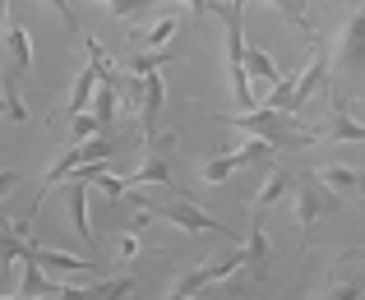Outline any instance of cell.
Segmentation results:
<instances>
[{"label":"cell","instance_id":"1","mask_svg":"<svg viewBox=\"0 0 365 300\" xmlns=\"http://www.w3.org/2000/svg\"><path fill=\"white\" fill-rule=\"evenodd\" d=\"M171 61V46L167 51H139L130 56V74L139 83V120H143V143L158 139V115L162 102H167V88H162V65Z\"/></svg>","mask_w":365,"mask_h":300},{"label":"cell","instance_id":"2","mask_svg":"<svg viewBox=\"0 0 365 300\" xmlns=\"http://www.w3.org/2000/svg\"><path fill=\"white\" fill-rule=\"evenodd\" d=\"M232 125L245 130V134L268 139L273 148H296V143H314L319 139V130H305V125L296 120V111H273V106H259L255 115H232Z\"/></svg>","mask_w":365,"mask_h":300},{"label":"cell","instance_id":"3","mask_svg":"<svg viewBox=\"0 0 365 300\" xmlns=\"http://www.w3.org/2000/svg\"><path fill=\"white\" fill-rule=\"evenodd\" d=\"M245 0H232L227 5V79H232V98L241 111L255 106L250 98V70H245Z\"/></svg>","mask_w":365,"mask_h":300},{"label":"cell","instance_id":"4","mask_svg":"<svg viewBox=\"0 0 365 300\" xmlns=\"http://www.w3.org/2000/svg\"><path fill=\"white\" fill-rule=\"evenodd\" d=\"M333 208H338V195H333L314 171H301V176H296V240L310 236L314 222L329 217Z\"/></svg>","mask_w":365,"mask_h":300},{"label":"cell","instance_id":"5","mask_svg":"<svg viewBox=\"0 0 365 300\" xmlns=\"http://www.w3.org/2000/svg\"><path fill=\"white\" fill-rule=\"evenodd\" d=\"M148 157L139 162L134 176H125V185H162V190H176V134H158L153 143H143Z\"/></svg>","mask_w":365,"mask_h":300},{"label":"cell","instance_id":"6","mask_svg":"<svg viewBox=\"0 0 365 300\" xmlns=\"http://www.w3.org/2000/svg\"><path fill=\"white\" fill-rule=\"evenodd\" d=\"M143 212L148 217H162V222H171V227H180V231H208V236H227V227L217 217H208L199 203H190L185 195H176V199H167V203H148L143 199Z\"/></svg>","mask_w":365,"mask_h":300},{"label":"cell","instance_id":"7","mask_svg":"<svg viewBox=\"0 0 365 300\" xmlns=\"http://www.w3.org/2000/svg\"><path fill=\"white\" fill-rule=\"evenodd\" d=\"M273 152H277V148H273L268 139H259V134H250V139H245L241 148L232 152V157H213V162H204V180H208V185H222V180H227V176H236L241 167H255V162H268Z\"/></svg>","mask_w":365,"mask_h":300},{"label":"cell","instance_id":"8","mask_svg":"<svg viewBox=\"0 0 365 300\" xmlns=\"http://www.w3.org/2000/svg\"><path fill=\"white\" fill-rule=\"evenodd\" d=\"M125 83H130V79H120V70H116V65H102V79H98V98H93V106H88V111L93 115H98V120L102 125H111V120H116V115H120V102H125Z\"/></svg>","mask_w":365,"mask_h":300},{"label":"cell","instance_id":"9","mask_svg":"<svg viewBox=\"0 0 365 300\" xmlns=\"http://www.w3.org/2000/svg\"><path fill=\"white\" fill-rule=\"evenodd\" d=\"M102 65H107V56H102L98 42H88V70L74 79V93H70V106H65V115H79L93 106V93H98V79H102Z\"/></svg>","mask_w":365,"mask_h":300},{"label":"cell","instance_id":"10","mask_svg":"<svg viewBox=\"0 0 365 300\" xmlns=\"http://www.w3.org/2000/svg\"><path fill=\"white\" fill-rule=\"evenodd\" d=\"M319 139H333V143H365V125L351 115L347 102L333 98V102H329V120H324Z\"/></svg>","mask_w":365,"mask_h":300},{"label":"cell","instance_id":"11","mask_svg":"<svg viewBox=\"0 0 365 300\" xmlns=\"http://www.w3.org/2000/svg\"><path fill=\"white\" fill-rule=\"evenodd\" d=\"M338 65L342 70H361L365 65V5L347 19V28L338 37Z\"/></svg>","mask_w":365,"mask_h":300},{"label":"cell","instance_id":"12","mask_svg":"<svg viewBox=\"0 0 365 300\" xmlns=\"http://www.w3.org/2000/svg\"><path fill=\"white\" fill-rule=\"evenodd\" d=\"M19 300H37V296H61V286L56 282H46V273H42V264L33 259V249H28L24 259H19Z\"/></svg>","mask_w":365,"mask_h":300},{"label":"cell","instance_id":"13","mask_svg":"<svg viewBox=\"0 0 365 300\" xmlns=\"http://www.w3.org/2000/svg\"><path fill=\"white\" fill-rule=\"evenodd\" d=\"M324 79H329V51L319 46V51L310 56V65H305V74L296 79V93H292V106H287V111H301V106H305V98L324 88Z\"/></svg>","mask_w":365,"mask_h":300},{"label":"cell","instance_id":"14","mask_svg":"<svg viewBox=\"0 0 365 300\" xmlns=\"http://www.w3.org/2000/svg\"><path fill=\"white\" fill-rule=\"evenodd\" d=\"M65 208H70V222H74V231H79L83 240H88V245H98V236H93V227H88V185H83V180H65Z\"/></svg>","mask_w":365,"mask_h":300},{"label":"cell","instance_id":"15","mask_svg":"<svg viewBox=\"0 0 365 300\" xmlns=\"http://www.w3.org/2000/svg\"><path fill=\"white\" fill-rule=\"evenodd\" d=\"M292 185H296V176H292V171H287V167H268V180H264V185H259V195L250 199V217H259V212H264V208H273V203L282 199V195H287V190H292Z\"/></svg>","mask_w":365,"mask_h":300},{"label":"cell","instance_id":"16","mask_svg":"<svg viewBox=\"0 0 365 300\" xmlns=\"http://www.w3.org/2000/svg\"><path fill=\"white\" fill-rule=\"evenodd\" d=\"M245 277L250 282H268V236H264V227H259V217H255V227H250V240H245Z\"/></svg>","mask_w":365,"mask_h":300},{"label":"cell","instance_id":"17","mask_svg":"<svg viewBox=\"0 0 365 300\" xmlns=\"http://www.w3.org/2000/svg\"><path fill=\"white\" fill-rule=\"evenodd\" d=\"M28 249H33L37 264L56 268V273H88L93 259H79V254H65V249H51V245H37V240H28Z\"/></svg>","mask_w":365,"mask_h":300},{"label":"cell","instance_id":"18","mask_svg":"<svg viewBox=\"0 0 365 300\" xmlns=\"http://www.w3.org/2000/svg\"><path fill=\"white\" fill-rule=\"evenodd\" d=\"M314 176H319L333 195H338V190H347V195H365V167H324V171H314Z\"/></svg>","mask_w":365,"mask_h":300},{"label":"cell","instance_id":"19","mask_svg":"<svg viewBox=\"0 0 365 300\" xmlns=\"http://www.w3.org/2000/svg\"><path fill=\"white\" fill-rule=\"evenodd\" d=\"M176 33H180V14H162V19H153V24L139 33V42H143V51H167V42Z\"/></svg>","mask_w":365,"mask_h":300},{"label":"cell","instance_id":"20","mask_svg":"<svg viewBox=\"0 0 365 300\" xmlns=\"http://www.w3.org/2000/svg\"><path fill=\"white\" fill-rule=\"evenodd\" d=\"M130 291H134V273H120V277H107V282H93L88 300H125Z\"/></svg>","mask_w":365,"mask_h":300},{"label":"cell","instance_id":"21","mask_svg":"<svg viewBox=\"0 0 365 300\" xmlns=\"http://www.w3.org/2000/svg\"><path fill=\"white\" fill-rule=\"evenodd\" d=\"M268 5H277V14H282L287 24H296L301 33L314 37V24H310V9H305V0H268Z\"/></svg>","mask_w":365,"mask_h":300},{"label":"cell","instance_id":"22","mask_svg":"<svg viewBox=\"0 0 365 300\" xmlns=\"http://www.w3.org/2000/svg\"><path fill=\"white\" fill-rule=\"evenodd\" d=\"M361 282H351V277H338V282H329V286H319L310 300H361Z\"/></svg>","mask_w":365,"mask_h":300},{"label":"cell","instance_id":"23","mask_svg":"<svg viewBox=\"0 0 365 300\" xmlns=\"http://www.w3.org/2000/svg\"><path fill=\"white\" fill-rule=\"evenodd\" d=\"M102 130H107V125H102L93 111H79V115H70V134H74V143H88V139H98Z\"/></svg>","mask_w":365,"mask_h":300},{"label":"cell","instance_id":"24","mask_svg":"<svg viewBox=\"0 0 365 300\" xmlns=\"http://www.w3.org/2000/svg\"><path fill=\"white\" fill-rule=\"evenodd\" d=\"M245 70L255 74V79H264V83H277V79H282V70L273 65V56H268V51H250L245 56Z\"/></svg>","mask_w":365,"mask_h":300},{"label":"cell","instance_id":"25","mask_svg":"<svg viewBox=\"0 0 365 300\" xmlns=\"http://www.w3.org/2000/svg\"><path fill=\"white\" fill-rule=\"evenodd\" d=\"M98 5H107L111 14H120V19H134V14L148 9V0H98Z\"/></svg>","mask_w":365,"mask_h":300},{"label":"cell","instance_id":"26","mask_svg":"<svg viewBox=\"0 0 365 300\" xmlns=\"http://www.w3.org/2000/svg\"><path fill=\"white\" fill-rule=\"evenodd\" d=\"M93 185H98L102 195H107V203H111V199H120V195H130V185H125L120 176H107V171H102V176L93 180Z\"/></svg>","mask_w":365,"mask_h":300},{"label":"cell","instance_id":"27","mask_svg":"<svg viewBox=\"0 0 365 300\" xmlns=\"http://www.w3.org/2000/svg\"><path fill=\"white\" fill-rule=\"evenodd\" d=\"M46 5H51L56 14L65 19V28H70V33H74V9H70V0H46Z\"/></svg>","mask_w":365,"mask_h":300},{"label":"cell","instance_id":"28","mask_svg":"<svg viewBox=\"0 0 365 300\" xmlns=\"http://www.w3.org/2000/svg\"><path fill=\"white\" fill-rule=\"evenodd\" d=\"M139 249H143V240H139V236H134V231H130V236L120 240V259H134V254H139Z\"/></svg>","mask_w":365,"mask_h":300},{"label":"cell","instance_id":"29","mask_svg":"<svg viewBox=\"0 0 365 300\" xmlns=\"http://www.w3.org/2000/svg\"><path fill=\"white\" fill-rule=\"evenodd\" d=\"M19 185V171H0V203L9 199V190Z\"/></svg>","mask_w":365,"mask_h":300},{"label":"cell","instance_id":"30","mask_svg":"<svg viewBox=\"0 0 365 300\" xmlns=\"http://www.w3.org/2000/svg\"><path fill=\"white\" fill-rule=\"evenodd\" d=\"M185 5H190V9H195V14H208V9H217V5H213V0H185Z\"/></svg>","mask_w":365,"mask_h":300},{"label":"cell","instance_id":"31","mask_svg":"<svg viewBox=\"0 0 365 300\" xmlns=\"http://www.w3.org/2000/svg\"><path fill=\"white\" fill-rule=\"evenodd\" d=\"M5 5H9V0H0V51H5V37H9L5 33Z\"/></svg>","mask_w":365,"mask_h":300},{"label":"cell","instance_id":"32","mask_svg":"<svg viewBox=\"0 0 365 300\" xmlns=\"http://www.w3.org/2000/svg\"><path fill=\"white\" fill-rule=\"evenodd\" d=\"M347 259H356V264H365V245H361V249H347Z\"/></svg>","mask_w":365,"mask_h":300},{"label":"cell","instance_id":"33","mask_svg":"<svg viewBox=\"0 0 365 300\" xmlns=\"http://www.w3.org/2000/svg\"><path fill=\"white\" fill-rule=\"evenodd\" d=\"M153 5H176V0H153Z\"/></svg>","mask_w":365,"mask_h":300},{"label":"cell","instance_id":"34","mask_svg":"<svg viewBox=\"0 0 365 300\" xmlns=\"http://www.w3.org/2000/svg\"><path fill=\"white\" fill-rule=\"evenodd\" d=\"M0 300H9V296H0ZM14 300H19V296H14Z\"/></svg>","mask_w":365,"mask_h":300}]
</instances>
